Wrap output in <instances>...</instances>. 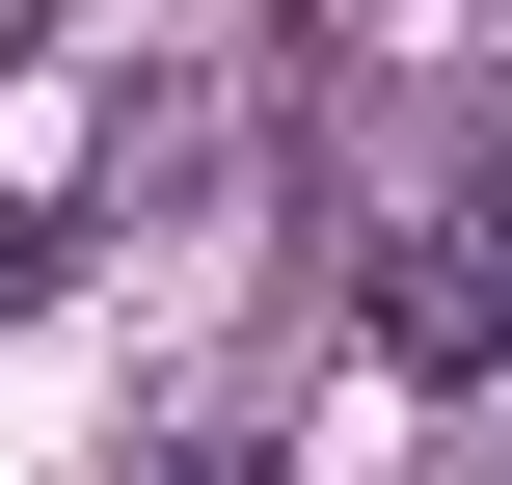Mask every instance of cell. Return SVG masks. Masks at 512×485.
Masks as SVG:
<instances>
[{"label":"cell","mask_w":512,"mask_h":485,"mask_svg":"<svg viewBox=\"0 0 512 485\" xmlns=\"http://www.w3.org/2000/svg\"><path fill=\"white\" fill-rule=\"evenodd\" d=\"M378 351H405V378H486V351H512V216H486V189L378 216Z\"/></svg>","instance_id":"cell-1"},{"label":"cell","mask_w":512,"mask_h":485,"mask_svg":"<svg viewBox=\"0 0 512 485\" xmlns=\"http://www.w3.org/2000/svg\"><path fill=\"white\" fill-rule=\"evenodd\" d=\"M162 485H270V459H243V432H216V459H162Z\"/></svg>","instance_id":"cell-2"}]
</instances>
